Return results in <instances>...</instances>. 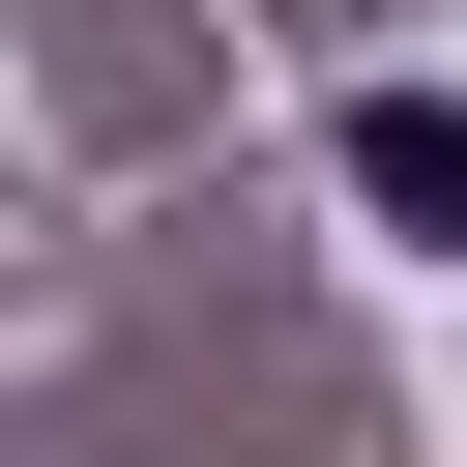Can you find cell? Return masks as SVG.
Masks as SVG:
<instances>
[{
    "label": "cell",
    "instance_id": "cell-1",
    "mask_svg": "<svg viewBox=\"0 0 467 467\" xmlns=\"http://www.w3.org/2000/svg\"><path fill=\"white\" fill-rule=\"evenodd\" d=\"M350 204L379 234H467V88H350Z\"/></svg>",
    "mask_w": 467,
    "mask_h": 467
}]
</instances>
